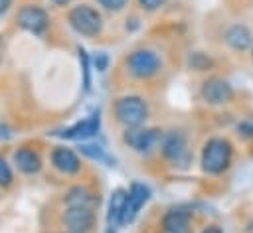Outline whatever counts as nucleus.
Returning a JSON list of instances; mask_svg holds the SVG:
<instances>
[{
    "label": "nucleus",
    "mask_w": 253,
    "mask_h": 233,
    "mask_svg": "<svg viewBox=\"0 0 253 233\" xmlns=\"http://www.w3.org/2000/svg\"><path fill=\"white\" fill-rule=\"evenodd\" d=\"M233 162V144L225 136H211L204 142L200 164L202 170L210 176L223 174Z\"/></svg>",
    "instance_id": "nucleus-1"
},
{
    "label": "nucleus",
    "mask_w": 253,
    "mask_h": 233,
    "mask_svg": "<svg viewBox=\"0 0 253 233\" xmlns=\"http://www.w3.org/2000/svg\"><path fill=\"white\" fill-rule=\"evenodd\" d=\"M148 103L138 95H125L113 103V115L125 128L142 126L148 118Z\"/></svg>",
    "instance_id": "nucleus-2"
},
{
    "label": "nucleus",
    "mask_w": 253,
    "mask_h": 233,
    "mask_svg": "<svg viewBox=\"0 0 253 233\" xmlns=\"http://www.w3.org/2000/svg\"><path fill=\"white\" fill-rule=\"evenodd\" d=\"M125 67L134 79H150L162 69V57L154 49L138 47L125 57Z\"/></svg>",
    "instance_id": "nucleus-3"
},
{
    "label": "nucleus",
    "mask_w": 253,
    "mask_h": 233,
    "mask_svg": "<svg viewBox=\"0 0 253 233\" xmlns=\"http://www.w3.org/2000/svg\"><path fill=\"white\" fill-rule=\"evenodd\" d=\"M67 22L77 34H81L85 38H95L103 30L101 12L97 8H93V6H87V4L73 6L69 10V14H67Z\"/></svg>",
    "instance_id": "nucleus-4"
},
{
    "label": "nucleus",
    "mask_w": 253,
    "mask_h": 233,
    "mask_svg": "<svg viewBox=\"0 0 253 233\" xmlns=\"http://www.w3.org/2000/svg\"><path fill=\"white\" fill-rule=\"evenodd\" d=\"M162 130L160 128H146V126H132V128H125L123 132V142L140 154H148L150 150H154L156 146H160L162 142Z\"/></svg>",
    "instance_id": "nucleus-5"
},
{
    "label": "nucleus",
    "mask_w": 253,
    "mask_h": 233,
    "mask_svg": "<svg viewBox=\"0 0 253 233\" xmlns=\"http://www.w3.org/2000/svg\"><path fill=\"white\" fill-rule=\"evenodd\" d=\"M200 95L204 99V103L211 105V107H221L233 101V87L227 79L223 77H208L202 87H200Z\"/></svg>",
    "instance_id": "nucleus-6"
},
{
    "label": "nucleus",
    "mask_w": 253,
    "mask_h": 233,
    "mask_svg": "<svg viewBox=\"0 0 253 233\" xmlns=\"http://www.w3.org/2000/svg\"><path fill=\"white\" fill-rule=\"evenodd\" d=\"M160 152L164 160L172 164H186L190 160V148H188V136L180 130H170L162 136Z\"/></svg>",
    "instance_id": "nucleus-7"
},
{
    "label": "nucleus",
    "mask_w": 253,
    "mask_h": 233,
    "mask_svg": "<svg viewBox=\"0 0 253 233\" xmlns=\"http://www.w3.org/2000/svg\"><path fill=\"white\" fill-rule=\"evenodd\" d=\"M16 22L22 30L34 34V36H42L47 26H49V16L43 8L40 6H34V4H26L18 10V16H16Z\"/></svg>",
    "instance_id": "nucleus-8"
},
{
    "label": "nucleus",
    "mask_w": 253,
    "mask_h": 233,
    "mask_svg": "<svg viewBox=\"0 0 253 233\" xmlns=\"http://www.w3.org/2000/svg\"><path fill=\"white\" fill-rule=\"evenodd\" d=\"M61 219H63L67 231L87 233L95 225V211H93V207H85V205H67Z\"/></svg>",
    "instance_id": "nucleus-9"
},
{
    "label": "nucleus",
    "mask_w": 253,
    "mask_h": 233,
    "mask_svg": "<svg viewBox=\"0 0 253 233\" xmlns=\"http://www.w3.org/2000/svg\"><path fill=\"white\" fill-rule=\"evenodd\" d=\"M150 197V190L148 186L140 184V182H132L128 192H126V203H125V211H123V223L121 225H128L134 221V217L138 215V211L144 207V203Z\"/></svg>",
    "instance_id": "nucleus-10"
},
{
    "label": "nucleus",
    "mask_w": 253,
    "mask_h": 233,
    "mask_svg": "<svg viewBox=\"0 0 253 233\" xmlns=\"http://www.w3.org/2000/svg\"><path fill=\"white\" fill-rule=\"evenodd\" d=\"M101 128V116L99 113H93L89 116H85L83 120H77L75 124H71L69 128H65L63 132H59L61 138H67V140H87V138H93Z\"/></svg>",
    "instance_id": "nucleus-11"
},
{
    "label": "nucleus",
    "mask_w": 253,
    "mask_h": 233,
    "mask_svg": "<svg viewBox=\"0 0 253 233\" xmlns=\"http://www.w3.org/2000/svg\"><path fill=\"white\" fill-rule=\"evenodd\" d=\"M160 233H192V215L186 209L172 207L160 219Z\"/></svg>",
    "instance_id": "nucleus-12"
},
{
    "label": "nucleus",
    "mask_w": 253,
    "mask_h": 233,
    "mask_svg": "<svg viewBox=\"0 0 253 233\" xmlns=\"http://www.w3.org/2000/svg\"><path fill=\"white\" fill-rule=\"evenodd\" d=\"M49 158H51V166L57 172L65 174V176H73V174H77L81 170L79 156L71 148H67V146H55L51 150V156Z\"/></svg>",
    "instance_id": "nucleus-13"
},
{
    "label": "nucleus",
    "mask_w": 253,
    "mask_h": 233,
    "mask_svg": "<svg viewBox=\"0 0 253 233\" xmlns=\"http://www.w3.org/2000/svg\"><path fill=\"white\" fill-rule=\"evenodd\" d=\"M225 43L235 51H247L253 45V32L245 24H231L223 34Z\"/></svg>",
    "instance_id": "nucleus-14"
},
{
    "label": "nucleus",
    "mask_w": 253,
    "mask_h": 233,
    "mask_svg": "<svg viewBox=\"0 0 253 233\" xmlns=\"http://www.w3.org/2000/svg\"><path fill=\"white\" fill-rule=\"evenodd\" d=\"M14 162H16V166H18V170L24 172V174H28V176L38 174V172L42 170V158H40V154H38L34 148H30V146L18 148V150L14 152Z\"/></svg>",
    "instance_id": "nucleus-15"
},
{
    "label": "nucleus",
    "mask_w": 253,
    "mask_h": 233,
    "mask_svg": "<svg viewBox=\"0 0 253 233\" xmlns=\"http://www.w3.org/2000/svg\"><path fill=\"white\" fill-rule=\"evenodd\" d=\"M125 203H126V190L117 188L109 197V207H107V223H109V227H117V225L123 223Z\"/></svg>",
    "instance_id": "nucleus-16"
},
{
    "label": "nucleus",
    "mask_w": 253,
    "mask_h": 233,
    "mask_svg": "<svg viewBox=\"0 0 253 233\" xmlns=\"http://www.w3.org/2000/svg\"><path fill=\"white\" fill-rule=\"evenodd\" d=\"M65 205H85L95 209V205H99V197L85 186H75L65 194Z\"/></svg>",
    "instance_id": "nucleus-17"
},
{
    "label": "nucleus",
    "mask_w": 253,
    "mask_h": 233,
    "mask_svg": "<svg viewBox=\"0 0 253 233\" xmlns=\"http://www.w3.org/2000/svg\"><path fill=\"white\" fill-rule=\"evenodd\" d=\"M79 152H81L83 156L95 160V162H107V166H113V164H115V160H113V158L107 154V150H105L103 146H99V144L83 142V144L79 146Z\"/></svg>",
    "instance_id": "nucleus-18"
},
{
    "label": "nucleus",
    "mask_w": 253,
    "mask_h": 233,
    "mask_svg": "<svg viewBox=\"0 0 253 233\" xmlns=\"http://www.w3.org/2000/svg\"><path fill=\"white\" fill-rule=\"evenodd\" d=\"M188 63H190V67L196 69V71H210V69H213V65H215V61H213L208 53H204V51H194V53H190Z\"/></svg>",
    "instance_id": "nucleus-19"
},
{
    "label": "nucleus",
    "mask_w": 253,
    "mask_h": 233,
    "mask_svg": "<svg viewBox=\"0 0 253 233\" xmlns=\"http://www.w3.org/2000/svg\"><path fill=\"white\" fill-rule=\"evenodd\" d=\"M77 53H79V67H81V79H83V89L89 91L91 89V61H89V55L83 47H77Z\"/></svg>",
    "instance_id": "nucleus-20"
},
{
    "label": "nucleus",
    "mask_w": 253,
    "mask_h": 233,
    "mask_svg": "<svg viewBox=\"0 0 253 233\" xmlns=\"http://www.w3.org/2000/svg\"><path fill=\"white\" fill-rule=\"evenodd\" d=\"M237 134L243 138V140H251L253 138V120L245 118V120H239L237 126H235Z\"/></svg>",
    "instance_id": "nucleus-21"
},
{
    "label": "nucleus",
    "mask_w": 253,
    "mask_h": 233,
    "mask_svg": "<svg viewBox=\"0 0 253 233\" xmlns=\"http://www.w3.org/2000/svg\"><path fill=\"white\" fill-rule=\"evenodd\" d=\"M10 184H12V170L8 162L0 156V188H8Z\"/></svg>",
    "instance_id": "nucleus-22"
},
{
    "label": "nucleus",
    "mask_w": 253,
    "mask_h": 233,
    "mask_svg": "<svg viewBox=\"0 0 253 233\" xmlns=\"http://www.w3.org/2000/svg\"><path fill=\"white\" fill-rule=\"evenodd\" d=\"M105 10H111V12H119L126 6V0H97Z\"/></svg>",
    "instance_id": "nucleus-23"
},
{
    "label": "nucleus",
    "mask_w": 253,
    "mask_h": 233,
    "mask_svg": "<svg viewBox=\"0 0 253 233\" xmlns=\"http://www.w3.org/2000/svg\"><path fill=\"white\" fill-rule=\"evenodd\" d=\"M93 63H95V69L103 73V71L109 67V55H107L105 51H99V53L95 55V61H93Z\"/></svg>",
    "instance_id": "nucleus-24"
},
{
    "label": "nucleus",
    "mask_w": 253,
    "mask_h": 233,
    "mask_svg": "<svg viewBox=\"0 0 253 233\" xmlns=\"http://www.w3.org/2000/svg\"><path fill=\"white\" fill-rule=\"evenodd\" d=\"M138 2V6L142 8V10H146V12H154V10H158L166 0H136Z\"/></svg>",
    "instance_id": "nucleus-25"
},
{
    "label": "nucleus",
    "mask_w": 253,
    "mask_h": 233,
    "mask_svg": "<svg viewBox=\"0 0 253 233\" xmlns=\"http://www.w3.org/2000/svg\"><path fill=\"white\" fill-rule=\"evenodd\" d=\"M200 233H223V229L219 225H206Z\"/></svg>",
    "instance_id": "nucleus-26"
},
{
    "label": "nucleus",
    "mask_w": 253,
    "mask_h": 233,
    "mask_svg": "<svg viewBox=\"0 0 253 233\" xmlns=\"http://www.w3.org/2000/svg\"><path fill=\"white\" fill-rule=\"evenodd\" d=\"M10 4H12V0H0V16L8 12V8H10Z\"/></svg>",
    "instance_id": "nucleus-27"
},
{
    "label": "nucleus",
    "mask_w": 253,
    "mask_h": 233,
    "mask_svg": "<svg viewBox=\"0 0 253 233\" xmlns=\"http://www.w3.org/2000/svg\"><path fill=\"white\" fill-rule=\"evenodd\" d=\"M51 2H53L55 6H67V4L71 2V0H51Z\"/></svg>",
    "instance_id": "nucleus-28"
},
{
    "label": "nucleus",
    "mask_w": 253,
    "mask_h": 233,
    "mask_svg": "<svg viewBox=\"0 0 253 233\" xmlns=\"http://www.w3.org/2000/svg\"><path fill=\"white\" fill-rule=\"evenodd\" d=\"M245 229H247V233H253V217L249 219V223H247V227H245Z\"/></svg>",
    "instance_id": "nucleus-29"
},
{
    "label": "nucleus",
    "mask_w": 253,
    "mask_h": 233,
    "mask_svg": "<svg viewBox=\"0 0 253 233\" xmlns=\"http://www.w3.org/2000/svg\"><path fill=\"white\" fill-rule=\"evenodd\" d=\"M6 138V132H4V128H2V124H0V140H4Z\"/></svg>",
    "instance_id": "nucleus-30"
},
{
    "label": "nucleus",
    "mask_w": 253,
    "mask_h": 233,
    "mask_svg": "<svg viewBox=\"0 0 253 233\" xmlns=\"http://www.w3.org/2000/svg\"><path fill=\"white\" fill-rule=\"evenodd\" d=\"M107 233H115V227H109V229H107Z\"/></svg>",
    "instance_id": "nucleus-31"
},
{
    "label": "nucleus",
    "mask_w": 253,
    "mask_h": 233,
    "mask_svg": "<svg viewBox=\"0 0 253 233\" xmlns=\"http://www.w3.org/2000/svg\"><path fill=\"white\" fill-rule=\"evenodd\" d=\"M251 57H253V45H251Z\"/></svg>",
    "instance_id": "nucleus-32"
},
{
    "label": "nucleus",
    "mask_w": 253,
    "mask_h": 233,
    "mask_svg": "<svg viewBox=\"0 0 253 233\" xmlns=\"http://www.w3.org/2000/svg\"><path fill=\"white\" fill-rule=\"evenodd\" d=\"M67 233H79V231H67Z\"/></svg>",
    "instance_id": "nucleus-33"
}]
</instances>
